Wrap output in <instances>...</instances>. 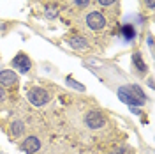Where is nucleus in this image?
I'll use <instances>...</instances> for the list:
<instances>
[{
    "label": "nucleus",
    "instance_id": "nucleus-4",
    "mask_svg": "<svg viewBox=\"0 0 155 154\" xmlns=\"http://www.w3.org/2000/svg\"><path fill=\"white\" fill-rule=\"evenodd\" d=\"M12 68H16L19 71V73H28L30 69H32V60H30V57L27 55V53H23V51H19L16 57L12 58Z\"/></svg>",
    "mask_w": 155,
    "mask_h": 154
},
{
    "label": "nucleus",
    "instance_id": "nucleus-2",
    "mask_svg": "<svg viewBox=\"0 0 155 154\" xmlns=\"http://www.w3.org/2000/svg\"><path fill=\"white\" fill-rule=\"evenodd\" d=\"M83 121H85V126H87L88 129H92V131L101 129V128H104L107 124V119L102 114V110H90Z\"/></svg>",
    "mask_w": 155,
    "mask_h": 154
},
{
    "label": "nucleus",
    "instance_id": "nucleus-16",
    "mask_svg": "<svg viewBox=\"0 0 155 154\" xmlns=\"http://www.w3.org/2000/svg\"><path fill=\"white\" fill-rule=\"evenodd\" d=\"M5 101V90H4V87H0V103H4Z\"/></svg>",
    "mask_w": 155,
    "mask_h": 154
},
{
    "label": "nucleus",
    "instance_id": "nucleus-12",
    "mask_svg": "<svg viewBox=\"0 0 155 154\" xmlns=\"http://www.w3.org/2000/svg\"><path fill=\"white\" fill-rule=\"evenodd\" d=\"M48 12H46V16H48V18H55V16H57V12H58V9L57 7H48Z\"/></svg>",
    "mask_w": 155,
    "mask_h": 154
},
{
    "label": "nucleus",
    "instance_id": "nucleus-13",
    "mask_svg": "<svg viewBox=\"0 0 155 154\" xmlns=\"http://www.w3.org/2000/svg\"><path fill=\"white\" fill-rule=\"evenodd\" d=\"M74 4H76L78 7H87L88 4H90V0H72Z\"/></svg>",
    "mask_w": 155,
    "mask_h": 154
},
{
    "label": "nucleus",
    "instance_id": "nucleus-15",
    "mask_svg": "<svg viewBox=\"0 0 155 154\" xmlns=\"http://www.w3.org/2000/svg\"><path fill=\"white\" fill-rule=\"evenodd\" d=\"M143 2H145V5L148 9H153L155 7V0H143Z\"/></svg>",
    "mask_w": 155,
    "mask_h": 154
},
{
    "label": "nucleus",
    "instance_id": "nucleus-3",
    "mask_svg": "<svg viewBox=\"0 0 155 154\" xmlns=\"http://www.w3.org/2000/svg\"><path fill=\"white\" fill-rule=\"evenodd\" d=\"M27 97H28V101L34 106H42V105H46V103H49V99H51L48 90H44L41 87H28Z\"/></svg>",
    "mask_w": 155,
    "mask_h": 154
},
{
    "label": "nucleus",
    "instance_id": "nucleus-6",
    "mask_svg": "<svg viewBox=\"0 0 155 154\" xmlns=\"http://www.w3.org/2000/svg\"><path fill=\"white\" fill-rule=\"evenodd\" d=\"M21 149L25 151L27 154H35L41 149V140L37 136H27L21 144Z\"/></svg>",
    "mask_w": 155,
    "mask_h": 154
},
{
    "label": "nucleus",
    "instance_id": "nucleus-10",
    "mask_svg": "<svg viewBox=\"0 0 155 154\" xmlns=\"http://www.w3.org/2000/svg\"><path fill=\"white\" fill-rule=\"evenodd\" d=\"M132 58H134V64H136V68L139 69V71H143V73H145V71H146V64L143 62V60H141V55H139V53L136 51V53H134V57H132Z\"/></svg>",
    "mask_w": 155,
    "mask_h": 154
},
{
    "label": "nucleus",
    "instance_id": "nucleus-11",
    "mask_svg": "<svg viewBox=\"0 0 155 154\" xmlns=\"http://www.w3.org/2000/svg\"><path fill=\"white\" fill-rule=\"evenodd\" d=\"M99 5H102V7H111V5H115L118 4V0H95Z\"/></svg>",
    "mask_w": 155,
    "mask_h": 154
},
{
    "label": "nucleus",
    "instance_id": "nucleus-1",
    "mask_svg": "<svg viewBox=\"0 0 155 154\" xmlns=\"http://www.w3.org/2000/svg\"><path fill=\"white\" fill-rule=\"evenodd\" d=\"M83 25L90 32H102L107 27V18L101 11H88L83 18Z\"/></svg>",
    "mask_w": 155,
    "mask_h": 154
},
{
    "label": "nucleus",
    "instance_id": "nucleus-8",
    "mask_svg": "<svg viewBox=\"0 0 155 154\" xmlns=\"http://www.w3.org/2000/svg\"><path fill=\"white\" fill-rule=\"evenodd\" d=\"M69 44H71L72 48H76V50H87L88 48L87 39L81 37V36H72V37L69 39Z\"/></svg>",
    "mask_w": 155,
    "mask_h": 154
},
{
    "label": "nucleus",
    "instance_id": "nucleus-7",
    "mask_svg": "<svg viewBox=\"0 0 155 154\" xmlns=\"http://www.w3.org/2000/svg\"><path fill=\"white\" fill-rule=\"evenodd\" d=\"M118 96L122 97L125 103H129V105H141V103H143L141 99H137V97L130 92V89H129V90H125V89H120V90H118Z\"/></svg>",
    "mask_w": 155,
    "mask_h": 154
},
{
    "label": "nucleus",
    "instance_id": "nucleus-5",
    "mask_svg": "<svg viewBox=\"0 0 155 154\" xmlns=\"http://www.w3.org/2000/svg\"><path fill=\"white\" fill-rule=\"evenodd\" d=\"M18 83H19V80H18V75H16L14 71H11V69L0 71V87L11 89V87H16Z\"/></svg>",
    "mask_w": 155,
    "mask_h": 154
},
{
    "label": "nucleus",
    "instance_id": "nucleus-9",
    "mask_svg": "<svg viewBox=\"0 0 155 154\" xmlns=\"http://www.w3.org/2000/svg\"><path fill=\"white\" fill-rule=\"evenodd\" d=\"M23 131H25V124L21 121H14L11 124V136L12 138H19V136L23 135Z\"/></svg>",
    "mask_w": 155,
    "mask_h": 154
},
{
    "label": "nucleus",
    "instance_id": "nucleus-14",
    "mask_svg": "<svg viewBox=\"0 0 155 154\" xmlns=\"http://www.w3.org/2000/svg\"><path fill=\"white\" fill-rule=\"evenodd\" d=\"M115 154H130V151L127 149V147H120V149H116Z\"/></svg>",
    "mask_w": 155,
    "mask_h": 154
}]
</instances>
